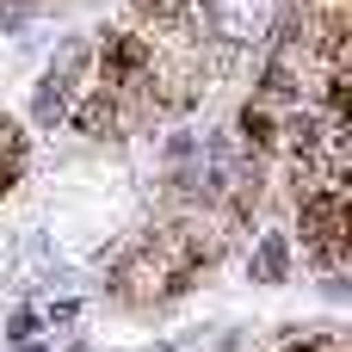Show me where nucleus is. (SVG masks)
Wrapping results in <instances>:
<instances>
[{
  "label": "nucleus",
  "mask_w": 352,
  "mask_h": 352,
  "mask_svg": "<svg viewBox=\"0 0 352 352\" xmlns=\"http://www.w3.org/2000/svg\"><path fill=\"white\" fill-rule=\"evenodd\" d=\"M272 12H278V0H192L198 37L210 50H229V56L266 50L272 43Z\"/></svg>",
  "instance_id": "obj_1"
},
{
  "label": "nucleus",
  "mask_w": 352,
  "mask_h": 352,
  "mask_svg": "<svg viewBox=\"0 0 352 352\" xmlns=\"http://www.w3.org/2000/svg\"><path fill=\"white\" fill-rule=\"evenodd\" d=\"M87 74H93V43H87V37H68V43L56 50V62L43 68V80H37V99H31V124H37V130H56V124L68 118V105L80 99Z\"/></svg>",
  "instance_id": "obj_2"
},
{
  "label": "nucleus",
  "mask_w": 352,
  "mask_h": 352,
  "mask_svg": "<svg viewBox=\"0 0 352 352\" xmlns=\"http://www.w3.org/2000/svg\"><path fill=\"white\" fill-rule=\"evenodd\" d=\"M248 272H254L260 285H285V272H291V235H260Z\"/></svg>",
  "instance_id": "obj_3"
}]
</instances>
